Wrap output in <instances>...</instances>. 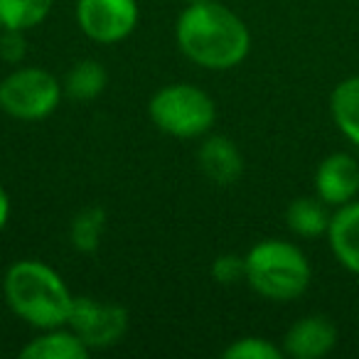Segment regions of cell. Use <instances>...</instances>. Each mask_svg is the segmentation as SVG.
Masks as SVG:
<instances>
[{
    "label": "cell",
    "instance_id": "ac0fdd59",
    "mask_svg": "<svg viewBox=\"0 0 359 359\" xmlns=\"http://www.w3.org/2000/svg\"><path fill=\"white\" fill-rule=\"evenodd\" d=\"M224 359H283V347L273 344L266 337H256V334H249V337H239L231 344H226L224 352H222Z\"/></svg>",
    "mask_w": 359,
    "mask_h": 359
},
{
    "label": "cell",
    "instance_id": "9c48e42d",
    "mask_svg": "<svg viewBox=\"0 0 359 359\" xmlns=\"http://www.w3.org/2000/svg\"><path fill=\"white\" fill-rule=\"evenodd\" d=\"M337 344V327L325 315H305L283 334V354L293 359H323Z\"/></svg>",
    "mask_w": 359,
    "mask_h": 359
},
{
    "label": "cell",
    "instance_id": "6da1fadb",
    "mask_svg": "<svg viewBox=\"0 0 359 359\" xmlns=\"http://www.w3.org/2000/svg\"><path fill=\"white\" fill-rule=\"evenodd\" d=\"M180 52L210 72H229L251 52V32L231 8L217 0L187 3L175 22Z\"/></svg>",
    "mask_w": 359,
    "mask_h": 359
},
{
    "label": "cell",
    "instance_id": "8992f818",
    "mask_svg": "<svg viewBox=\"0 0 359 359\" xmlns=\"http://www.w3.org/2000/svg\"><path fill=\"white\" fill-rule=\"evenodd\" d=\"M67 327L74 330L81 342L91 352H96V349L114 347L126 337L130 327V315L121 303L99 300L91 295H76Z\"/></svg>",
    "mask_w": 359,
    "mask_h": 359
},
{
    "label": "cell",
    "instance_id": "8fae6325",
    "mask_svg": "<svg viewBox=\"0 0 359 359\" xmlns=\"http://www.w3.org/2000/svg\"><path fill=\"white\" fill-rule=\"evenodd\" d=\"M327 241L339 266L359 276V200L334 207L327 226Z\"/></svg>",
    "mask_w": 359,
    "mask_h": 359
},
{
    "label": "cell",
    "instance_id": "5bb4252c",
    "mask_svg": "<svg viewBox=\"0 0 359 359\" xmlns=\"http://www.w3.org/2000/svg\"><path fill=\"white\" fill-rule=\"evenodd\" d=\"M330 212L327 205L315 197H295L285 210V224L300 239H318V236L327 234L330 226Z\"/></svg>",
    "mask_w": 359,
    "mask_h": 359
},
{
    "label": "cell",
    "instance_id": "3957f363",
    "mask_svg": "<svg viewBox=\"0 0 359 359\" xmlns=\"http://www.w3.org/2000/svg\"><path fill=\"white\" fill-rule=\"evenodd\" d=\"M246 280L256 295L273 303H290L308 290L313 271L300 246L283 239H264L244 254Z\"/></svg>",
    "mask_w": 359,
    "mask_h": 359
},
{
    "label": "cell",
    "instance_id": "52a82bcc",
    "mask_svg": "<svg viewBox=\"0 0 359 359\" xmlns=\"http://www.w3.org/2000/svg\"><path fill=\"white\" fill-rule=\"evenodd\" d=\"M79 30L96 45H118L135 32L140 20L138 0H76Z\"/></svg>",
    "mask_w": 359,
    "mask_h": 359
},
{
    "label": "cell",
    "instance_id": "277c9868",
    "mask_svg": "<svg viewBox=\"0 0 359 359\" xmlns=\"http://www.w3.org/2000/svg\"><path fill=\"white\" fill-rule=\"evenodd\" d=\"M148 118L172 138H205L217 121V104L205 89L187 81L165 84L150 96Z\"/></svg>",
    "mask_w": 359,
    "mask_h": 359
},
{
    "label": "cell",
    "instance_id": "9a60e30c",
    "mask_svg": "<svg viewBox=\"0 0 359 359\" xmlns=\"http://www.w3.org/2000/svg\"><path fill=\"white\" fill-rule=\"evenodd\" d=\"M109 84V74H106L104 65L96 60H81L72 65L67 76L62 79L65 94L74 101H94L106 91Z\"/></svg>",
    "mask_w": 359,
    "mask_h": 359
},
{
    "label": "cell",
    "instance_id": "5b68a950",
    "mask_svg": "<svg viewBox=\"0 0 359 359\" xmlns=\"http://www.w3.org/2000/svg\"><path fill=\"white\" fill-rule=\"evenodd\" d=\"M65 86L42 67H15L0 79V111L15 121L35 123L60 109Z\"/></svg>",
    "mask_w": 359,
    "mask_h": 359
},
{
    "label": "cell",
    "instance_id": "d6986e66",
    "mask_svg": "<svg viewBox=\"0 0 359 359\" xmlns=\"http://www.w3.org/2000/svg\"><path fill=\"white\" fill-rule=\"evenodd\" d=\"M212 278L222 285H234L246 280V261L244 256L236 254H222L212 264Z\"/></svg>",
    "mask_w": 359,
    "mask_h": 359
},
{
    "label": "cell",
    "instance_id": "ffe728a7",
    "mask_svg": "<svg viewBox=\"0 0 359 359\" xmlns=\"http://www.w3.org/2000/svg\"><path fill=\"white\" fill-rule=\"evenodd\" d=\"M27 55V42L25 32L20 30H0V57L8 62V65H22Z\"/></svg>",
    "mask_w": 359,
    "mask_h": 359
},
{
    "label": "cell",
    "instance_id": "7c38bea8",
    "mask_svg": "<svg viewBox=\"0 0 359 359\" xmlns=\"http://www.w3.org/2000/svg\"><path fill=\"white\" fill-rule=\"evenodd\" d=\"M89 354L91 349L67 325L52 330H40V334H35L20 349L22 359H89Z\"/></svg>",
    "mask_w": 359,
    "mask_h": 359
},
{
    "label": "cell",
    "instance_id": "7402d4cb",
    "mask_svg": "<svg viewBox=\"0 0 359 359\" xmlns=\"http://www.w3.org/2000/svg\"><path fill=\"white\" fill-rule=\"evenodd\" d=\"M187 3H202V0H187Z\"/></svg>",
    "mask_w": 359,
    "mask_h": 359
},
{
    "label": "cell",
    "instance_id": "ba28073f",
    "mask_svg": "<svg viewBox=\"0 0 359 359\" xmlns=\"http://www.w3.org/2000/svg\"><path fill=\"white\" fill-rule=\"evenodd\" d=\"M315 195L327 207H342L359 195V163L347 153H332L315 170Z\"/></svg>",
    "mask_w": 359,
    "mask_h": 359
},
{
    "label": "cell",
    "instance_id": "30bf717a",
    "mask_svg": "<svg viewBox=\"0 0 359 359\" xmlns=\"http://www.w3.org/2000/svg\"><path fill=\"white\" fill-rule=\"evenodd\" d=\"M197 165L212 185L219 187L234 185L244 175V155H241L239 145L219 133L205 135L200 150H197Z\"/></svg>",
    "mask_w": 359,
    "mask_h": 359
},
{
    "label": "cell",
    "instance_id": "e0dca14e",
    "mask_svg": "<svg viewBox=\"0 0 359 359\" xmlns=\"http://www.w3.org/2000/svg\"><path fill=\"white\" fill-rule=\"evenodd\" d=\"M106 231L104 207H84L69 222V241L79 254H94Z\"/></svg>",
    "mask_w": 359,
    "mask_h": 359
},
{
    "label": "cell",
    "instance_id": "2e32d148",
    "mask_svg": "<svg viewBox=\"0 0 359 359\" xmlns=\"http://www.w3.org/2000/svg\"><path fill=\"white\" fill-rule=\"evenodd\" d=\"M55 0H0V30L27 32L42 25Z\"/></svg>",
    "mask_w": 359,
    "mask_h": 359
},
{
    "label": "cell",
    "instance_id": "4fadbf2b",
    "mask_svg": "<svg viewBox=\"0 0 359 359\" xmlns=\"http://www.w3.org/2000/svg\"><path fill=\"white\" fill-rule=\"evenodd\" d=\"M330 114L339 133L359 148V74L334 86L330 94Z\"/></svg>",
    "mask_w": 359,
    "mask_h": 359
},
{
    "label": "cell",
    "instance_id": "7a4b0ae2",
    "mask_svg": "<svg viewBox=\"0 0 359 359\" xmlns=\"http://www.w3.org/2000/svg\"><path fill=\"white\" fill-rule=\"evenodd\" d=\"M3 298L11 313L35 330L67 325L76 295L57 269L40 259L13 261L3 276Z\"/></svg>",
    "mask_w": 359,
    "mask_h": 359
},
{
    "label": "cell",
    "instance_id": "44dd1931",
    "mask_svg": "<svg viewBox=\"0 0 359 359\" xmlns=\"http://www.w3.org/2000/svg\"><path fill=\"white\" fill-rule=\"evenodd\" d=\"M11 212H13V205H11V195L3 185H0V234L6 231L8 222H11Z\"/></svg>",
    "mask_w": 359,
    "mask_h": 359
}]
</instances>
